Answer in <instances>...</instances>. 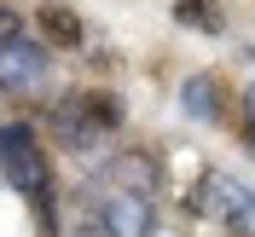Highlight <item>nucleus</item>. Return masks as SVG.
<instances>
[{
	"instance_id": "obj_4",
	"label": "nucleus",
	"mask_w": 255,
	"mask_h": 237,
	"mask_svg": "<svg viewBox=\"0 0 255 237\" xmlns=\"http://www.w3.org/2000/svg\"><path fill=\"white\" fill-rule=\"evenodd\" d=\"M99 226L111 237H145L151 232V203H145L139 191H116L111 203H105V214H99Z\"/></svg>"
},
{
	"instance_id": "obj_3",
	"label": "nucleus",
	"mask_w": 255,
	"mask_h": 237,
	"mask_svg": "<svg viewBox=\"0 0 255 237\" xmlns=\"http://www.w3.org/2000/svg\"><path fill=\"white\" fill-rule=\"evenodd\" d=\"M47 76H52L47 47H35V41H6L0 47V87L6 93H41Z\"/></svg>"
},
{
	"instance_id": "obj_11",
	"label": "nucleus",
	"mask_w": 255,
	"mask_h": 237,
	"mask_svg": "<svg viewBox=\"0 0 255 237\" xmlns=\"http://www.w3.org/2000/svg\"><path fill=\"white\" fill-rule=\"evenodd\" d=\"M244 145H250V151H255V122H250V127H244Z\"/></svg>"
},
{
	"instance_id": "obj_10",
	"label": "nucleus",
	"mask_w": 255,
	"mask_h": 237,
	"mask_svg": "<svg viewBox=\"0 0 255 237\" xmlns=\"http://www.w3.org/2000/svg\"><path fill=\"white\" fill-rule=\"evenodd\" d=\"M6 41H17V17L0 6V47H6Z\"/></svg>"
},
{
	"instance_id": "obj_6",
	"label": "nucleus",
	"mask_w": 255,
	"mask_h": 237,
	"mask_svg": "<svg viewBox=\"0 0 255 237\" xmlns=\"http://www.w3.org/2000/svg\"><path fill=\"white\" fill-rule=\"evenodd\" d=\"M180 110H186L191 122H221V87H215V76H186Z\"/></svg>"
},
{
	"instance_id": "obj_8",
	"label": "nucleus",
	"mask_w": 255,
	"mask_h": 237,
	"mask_svg": "<svg viewBox=\"0 0 255 237\" xmlns=\"http://www.w3.org/2000/svg\"><path fill=\"white\" fill-rule=\"evenodd\" d=\"M76 104H81V116H87L93 133L122 127V98H116V93H76Z\"/></svg>"
},
{
	"instance_id": "obj_9",
	"label": "nucleus",
	"mask_w": 255,
	"mask_h": 237,
	"mask_svg": "<svg viewBox=\"0 0 255 237\" xmlns=\"http://www.w3.org/2000/svg\"><path fill=\"white\" fill-rule=\"evenodd\" d=\"M174 17L191 23V29H203V35H221V6H215V0H180Z\"/></svg>"
},
{
	"instance_id": "obj_5",
	"label": "nucleus",
	"mask_w": 255,
	"mask_h": 237,
	"mask_svg": "<svg viewBox=\"0 0 255 237\" xmlns=\"http://www.w3.org/2000/svg\"><path fill=\"white\" fill-rule=\"evenodd\" d=\"M111 179H116L122 191L151 197V185H157V157H151V151H122V157L111 162Z\"/></svg>"
},
{
	"instance_id": "obj_2",
	"label": "nucleus",
	"mask_w": 255,
	"mask_h": 237,
	"mask_svg": "<svg viewBox=\"0 0 255 237\" xmlns=\"http://www.w3.org/2000/svg\"><path fill=\"white\" fill-rule=\"evenodd\" d=\"M221 203V220L232 226L238 237H255V191L244 185V179H232V174H203V185L191 191V208L203 214V208H215Z\"/></svg>"
},
{
	"instance_id": "obj_7",
	"label": "nucleus",
	"mask_w": 255,
	"mask_h": 237,
	"mask_svg": "<svg viewBox=\"0 0 255 237\" xmlns=\"http://www.w3.org/2000/svg\"><path fill=\"white\" fill-rule=\"evenodd\" d=\"M35 23H41V41H47V47H81V17L70 12V6H58V0H47V6L35 12Z\"/></svg>"
},
{
	"instance_id": "obj_12",
	"label": "nucleus",
	"mask_w": 255,
	"mask_h": 237,
	"mask_svg": "<svg viewBox=\"0 0 255 237\" xmlns=\"http://www.w3.org/2000/svg\"><path fill=\"white\" fill-rule=\"evenodd\" d=\"M244 104H250V122H255V87H250V93H244Z\"/></svg>"
},
{
	"instance_id": "obj_1",
	"label": "nucleus",
	"mask_w": 255,
	"mask_h": 237,
	"mask_svg": "<svg viewBox=\"0 0 255 237\" xmlns=\"http://www.w3.org/2000/svg\"><path fill=\"white\" fill-rule=\"evenodd\" d=\"M0 174H6L12 191H23V197L52 220V174H47V157H41V145H35V133L23 122L0 127Z\"/></svg>"
}]
</instances>
